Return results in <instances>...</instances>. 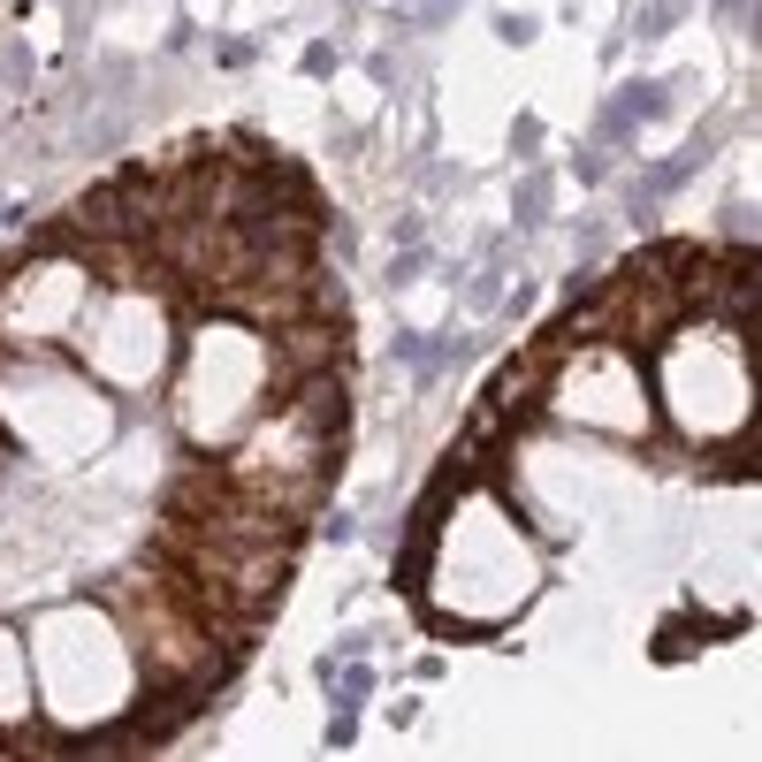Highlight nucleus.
Segmentation results:
<instances>
[{
	"label": "nucleus",
	"instance_id": "7ed1b4c3",
	"mask_svg": "<svg viewBox=\"0 0 762 762\" xmlns=\"http://www.w3.org/2000/svg\"><path fill=\"white\" fill-rule=\"evenodd\" d=\"M214 54H221V69H252V38H221Z\"/></svg>",
	"mask_w": 762,
	"mask_h": 762
},
{
	"label": "nucleus",
	"instance_id": "39448f33",
	"mask_svg": "<svg viewBox=\"0 0 762 762\" xmlns=\"http://www.w3.org/2000/svg\"><path fill=\"white\" fill-rule=\"evenodd\" d=\"M717 8H725V15H748V8H755V0H717Z\"/></svg>",
	"mask_w": 762,
	"mask_h": 762
},
{
	"label": "nucleus",
	"instance_id": "f257e3e1",
	"mask_svg": "<svg viewBox=\"0 0 762 762\" xmlns=\"http://www.w3.org/2000/svg\"><path fill=\"white\" fill-rule=\"evenodd\" d=\"M686 8H694V0H648V8H640V15H633V31H640V38H671V31H679V15H686Z\"/></svg>",
	"mask_w": 762,
	"mask_h": 762
},
{
	"label": "nucleus",
	"instance_id": "20e7f679",
	"mask_svg": "<svg viewBox=\"0 0 762 762\" xmlns=\"http://www.w3.org/2000/svg\"><path fill=\"white\" fill-rule=\"evenodd\" d=\"M457 0H428V8H420V23H428V31H435V23H443V15H451Z\"/></svg>",
	"mask_w": 762,
	"mask_h": 762
},
{
	"label": "nucleus",
	"instance_id": "f03ea898",
	"mask_svg": "<svg viewBox=\"0 0 762 762\" xmlns=\"http://www.w3.org/2000/svg\"><path fill=\"white\" fill-rule=\"evenodd\" d=\"M542 221H549V175L534 168V175L519 183V229H542Z\"/></svg>",
	"mask_w": 762,
	"mask_h": 762
}]
</instances>
